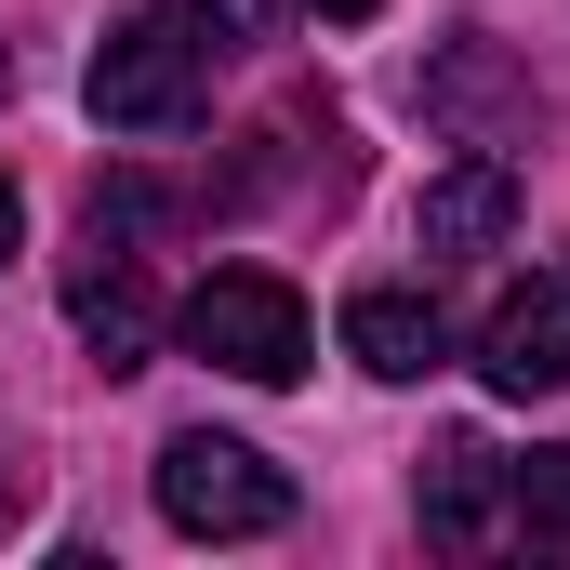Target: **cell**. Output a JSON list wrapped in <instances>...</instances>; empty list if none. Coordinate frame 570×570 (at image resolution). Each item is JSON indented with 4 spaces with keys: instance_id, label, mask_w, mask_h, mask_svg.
I'll return each instance as SVG.
<instances>
[{
    "instance_id": "7",
    "label": "cell",
    "mask_w": 570,
    "mask_h": 570,
    "mask_svg": "<svg viewBox=\"0 0 570 570\" xmlns=\"http://www.w3.org/2000/svg\"><path fill=\"white\" fill-rule=\"evenodd\" d=\"M345 358H358L372 385H425L438 358H451V318H438V292H412V279L345 292Z\"/></svg>"
},
{
    "instance_id": "6",
    "label": "cell",
    "mask_w": 570,
    "mask_h": 570,
    "mask_svg": "<svg viewBox=\"0 0 570 570\" xmlns=\"http://www.w3.org/2000/svg\"><path fill=\"white\" fill-rule=\"evenodd\" d=\"M478 385L491 399H558L570 385V279H531L478 318Z\"/></svg>"
},
{
    "instance_id": "9",
    "label": "cell",
    "mask_w": 570,
    "mask_h": 570,
    "mask_svg": "<svg viewBox=\"0 0 570 570\" xmlns=\"http://www.w3.org/2000/svg\"><path fill=\"white\" fill-rule=\"evenodd\" d=\"M504 226H518V159H504V146H464V159L425 186V213H412L425 266H451V253H491Z\"/></svg>"
},
{
    "instance_id": "10",
    "label": "cell",
    "mask_w": 570,
    "mask_h": 570,
    "mask_svg": "<svg viewBox=\"0 0 570 570\" xmlns=\"http://www.w3.org/2000/svg\"><path fill=\"white\" fill-rule=\"evenodd\" d=\"M518 544H570V438L518 464Z\"/></svg>"
},
{
    "instance_id": "12",
    "label": "cell",
    "mask_w": 570,
    "mask_h": 570,
    "mask_svg": "<svg viewBox=\"0 0 570 570\" xmlns=\"http://www.w3.org/2000/svg\"><path fill=\"white\" fill-rule=\"evenodd\" d=\"M27 491H40V478H27V464H0V531L27 518Z\"/></svg>"
},
{
    "instance_id": "3",
    "label": "cell",
    "mask_w": 570,
    "mask_h": 570,
    "mask_svg": "<svg viewBox=\"0 0 570 570\" xmlns=\"http://www.w3.org/2000/svg\"><path fill=\"white\" fill-rule=\"evenodd\" d=\"M186 358H213L226 385H292L305 372V292L266 279V266H213V279L173 305Z\"/></svg>"
},
{
    "instance_id": "8",
    "label": "cell",
    "mask_w": 570,
    "mask_h": 570,
    "mask_svg": "<svg viewBox=\"0 0 570 570\" xmlns=\"http://www.w3.org/2000/svg\"><path fill=\"white\" fill-rule=\"evenodd\" d=\"M412 94H425L438 120H464L478 146H504V134H531V120H544V80H531V67H504L491 40H451Z\"/></svg>"
},
{
    "instance_id": "11",
    "label": "cell",
    "mask_w": 570,
    "mask_h": 570,
    "mask_svg": "<svg viewBox=\"0 0 570 570\" xmlns=\"http://www.w3.org/2000/svg\"><path fill=\"white\" fill-rule=\"evenodd\" d=\"M27 253V199H13V173H0V266Z\"/></svg>"
},
{
    "instance_id": "5",
    "label": "cell",
    "mask_w": 570,
    "mask_h": 570,
    "mask_svg": "<svg viewBox=\"0 0 570 570\" xmlns=\"http://www.w3.org/2000/svg\"><path fill=\"white\" fill-rule=\"evenodd\" d=\"M412 518H425V544H451V558L504 544V531H518V464L478 451V438H438L425 478H412Z\"/></svg>"
},
{
    "instance_id": "1",
    "label": "cell",
    "mask_w": 570,
    "mask_h": 570,
    "mask_svg": "<svg viewBox=\"0 0 570 570\" xmlns=\"http://www.w3.org/2000/svg\"><path fill=\"white\" fill-rule=\"evenodd\" d=\"M80 94H94L107 134H186L199 94H213V27H199V0H146V13H120V27L94 40Z\"/></svg>"
},
{
    "instance_id": "4",
    "label": "cell",
    "mask_w": 570,
    "mask_h": 570,
    "mask_svg": "<svg viewBox=\"0 0 570 570\" xmlns=\"http://www.w3.org/2000/svg\"><path fill=\"white\" fill-rule=\"evenodd\" d=\"M67 318H80V345L107 358V372H146V332H159V305H146V253L120 213H80V253H67Z\"/></svg>"
},
{
    "instance_id": "14",
    "label": "cell",
    "mask_w": 570,
    "mask_h": 570,
    "mask_svg": "<svg viewBox=\"0 0 570 570\" xmlns=\"http://www.w3.org/2000/svg\"><path fill=\"white\" fill-rule=\"evenodd\" d=\"M0 94H13V53H0Z\"/></svg>"
},
{
    "instance_id": "13",
    "label": "cell",
    "mask_w": 570,
    "mask_h": 570,
    "mask_svg": "<svg viewBox=\"0 0 570 570\" xmlns=\"http://www.w3.org/2000/svg\"><path fill=\"white\" fill-rule=\"evenodd\" d=\"M305 13H332V27H358V13H372V0H305Z\"/></svg>"
},
{
    "instance_id": "2",
    "label": "cell",
    "mask_w": 570,
    "mask_h": 570,
    "mask_svg": "<svg viewBox=\"0 0 570 570\" xmlns=\"http://www.w3.org/2000/svg\"><path fill=\"white\" fill-rule=\"evenodd\" d=\"M159 518H173L186 544H266V531L292 518V478L253 451V438L186 425V438H159Z\"/></svg>"
}]
</instances>
